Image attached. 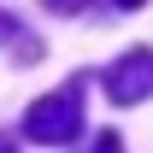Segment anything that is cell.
Wrapping results in <instances>:
<instances>
[{
	"label": "cell",
	"instance_id": "1",
	"mask_svg": "<svg viewBox=\"0 0 153 153\" xmlns=\"http://www.w3.org/2000/svg\"><path fill=\"white\" fill-rule=\"evenodd\" d=\"M82 130V82H65V88H53V94H41L30 112H24V135L30 141H47V147H59V141H71V135Z\"/></svg>",
	"mask_w": 153,
	"mask_h": 153
},
{
	"label": "cell",
	"instance_id": "2",
	"mask_svg": "<svg viewBox=\"0 0 153 153\" xmlns=\"http://www.w3.org/2000/svg\"><path fill=\"white\" fill-rule=\"evenodd\" d=\"M106 94H112L118 106H135V100H147V94H153V53H147V47H135V53H124V59L112 65Z\"/></svg>",
	"mask_w": 153,
	"mask_h": 153
},
{
	"label": "cell",
	"instance_id": "3",
	"mask_svg": "<svg viewBox=\"0 0 153 153\" xmlns=\"http://www.w3.org/2000/svg\"><path fill=\"white\" fill-rule=\"evenodd\" d=\"M47 6H53V12H82L88 0H47Z\"/></svg>",
	"mask_w": 153,
	"mask_h": 153
},
{
	"label": "cell",
	"instance_id": "4",
	"mask_svg": "<svg viewBox=\"0 0 153 153\" xmlns=\"http://www.w3.org/2000/svg\"><path fill=\"white\" fill-rule=\"evenodd\" d=\"M94 153H124V147H118V135H100V141H94Z\"/></svg>",
	"mask_w": 153,
	"mask_h": 153
},
{
	"label": "cell",
	"instance_id": "5",
	"mask_svg": "<svg viewBox=\"0 0 153 153\" xmlns=\"http://www.w3.org/2000/svg\"><path fill=\"white\" fill-rule=\"evenodd\" d=\"M112 6H124V12H135V6H147V0H112Z\"/></svg>",
	"mask_w": 153,
	"mask_h": 153
},
{
	"label": "cell",
	"instance_id": "6",
	"mask_svg": "<svg viewBox=\"0 0 153 153\" xmlns=\"http://www.w3.org/2000/svg\"><path fill=\"white\" fill-rule=\"evenodd\" d=\"M0 153H12V141H6V135H0Z\"/></svg>",
	"mask_w": 153,
	"mask_h": 153
}]
</instances>
